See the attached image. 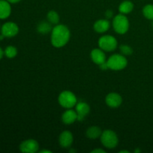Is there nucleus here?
I'll return each instance as SVG.
<instances>
[{"instance_id":"11","label":"nucleus","mask_w":153,"mask_h":153,"mask_svg":"<svg viewBox=\"0 0 153 153\" xmlns=\"http://www.w3.org/2000/svg\"><path fill=\"white\" fill-rule=\"evenodd\" d=\"M91 58L93 62L97 64V65H100V64H103L107 61L104 51L100 48V49H94L91 51Z\"/></svg>"},{"instance_id":"4","label":"nucleus","mask_w":153,"mask_h":153,"mask_svg":"<svg viewBox=\"0 0 153 153\" xmlns=\"http://www.w3.org/2000/svg\"><path fill=\"white\" fill-rule=\"evenodd\" d=\"M100 140L105 147L108 149H114L118 144V137L116 133L112 130H105L100 136Z\"/></svg>"},{"instance_id":"18","label":"nucleus","mask_w":153,"mask_h":153,"mask_svg":"<svg viewBox=\"0 0 153 153\" xmlns=\"http://www.w3.org/2000/svg\"><path fill=\"white\" fill-rule=\"evenodd\" d=\"M52 25H51V23L49 22H46V21H43L37 26V31L42 34H47L49 31H52Z\"/></svg>"},{"instance_id":"10","label":"nucleus","mask_w":153,"mask_h":153,"mask_svg":"<svg viewBox=\"0 0 153 153\" xmlns=\"http://www.w3.org/2000/svg\"><path fill=\"white\" fill-rule=\"evenodd\" d=\"M90 110H91V108H90V106L88 103L85 102H77V104L76 105V111L78 115L77 120H83L85 117L89 114Z\"/></svg>"},{"instance_id":"26","label":"nucleus","mask_w":153,"mask_h":153,"mask_svg":"<svg viewBox=\"0 0 153 153\" xmlns=\"http://www.w3.org/2000/svg\"><path fill=\"white\" fill-rule=\"evenodd\" d=\"M8 2L10 3H12V4H14V3H17L19 2V1H20L21 0H7Z\"/></svg>"},{"instance_id":"24","label":"nucleus","mask_w":153,"mask_h":153,"mask_svg":"<svg viewBox=\"0 0 153 153\" xmlns=\"http://www.w3.org/2000/svg\"><path fill=\"white\" fill-rule=\"evenodd\" d=\"M91 153H105V151L102 149H95L91 151Z\"/></svg>"},{"instance_id":"16","label":"nucleus","mask_w":153,"mask_h":153,"mask_svg":"<svg viewBox=\"0 0 153 153\" xmlns=\"http://www.w3.org/2000/svg\"><path fill=\"white\" fill-rule=\"evenodd\" d=\"M102 133V131L100 127L91 126L87 130L86 136L90 139H97L98 137H100Z\"/></svg>"},{"instance_id":"5","label":"nucleus","mask_w":153,"mask_h":153,"mask_svg":"<svg viewBox=\"0 0 153 153\" xmlns=\"http://www.w3.org/2000/svg\"><path fill=\"white\" fill-rule=\"evenodd\" d=\"M58 102L64 108L70 109L77 104V98L71 91H64L60 94L58 97Z\"/></svg>"},{"instance_id":"15","label":"nucleus","mask_w":153,"mask_h":153,"mask_svg":"<svg viewBox=\"0 0 153 153\" xmlns=\"http://www.w3.org/2000/svg\"><path fill=\"white\" fill-rule=\"evenodd\" d=\"M110 28V22L108 19H99L94 25V29L97 33H105Z\"/></svg>"},{"instance_id":"9","label":"nucleus","mask_w":153,"mask_h":153,"mask_svg":"<svg viewBox=\"0 0 153 153\" xmlns=\"http://www.w3.org/2000/svg\"><path fill=\"white\" fill-rule=\"evenodd\" d=\"M123 102L121 96L117 93H110L105 97V103L109 107L116 108L120 107Z\"/></svg>"},{"instance_id":"27","label":"nucleus","mask_w":153,"mask_h":153,"mask_svg":"<svg viewBox=\"0 0 153 153\" xmlns=\"http://www.w3.org/2000/svg\"><path fill=\"white\" fill-rule=\"evenodd\" d=\"M3 55H4V51H3L2 49H1V48L0 47V60L2 58Z\"/></svg>"},{"instance_id":"17","label":"nucleus","mask_w":153,"mask_h":153,"mask_svg":"<svg viewBox=\"0 0 153 153\" xmlns=\"http://www.w3.org/2000/svg\"><path fill=\"white\" fill-rule=\"evenodd\" d=\"M133 8H134V4L131 1H124L120 4L119 6V10L120 13L123 14H128V13H131L132 11Z\"/></svg>"},{"instance_id":"22","label":"nucleus","mask_w":153,"mask_h":153,"mask_svg":"<svg viewBox=\"0 0 153 153\" xmlns=\"http://www.w3.org/2000/svg\"><path fill=\"white\" fill-rule=\"evenodd\" d=\"M121 53L123 55H130L133 53V49L128 45H121L120 46Z\"/></svg>"},{"instance_id":"31","label":"nucleus","mask_w":153,"mask_h":153,"mask_svg":"<svg viewBox=\"0 0 153 153\" xmlns=\"http://www.w3.org/2000/svg\"><path fill=\"white\" fill-rule=\"evenodd\" d=\"M140 152V150H138V149H136V150L134 151V152Z\"/></svg>"},{"instance_id":"32","label":"nucleus","mask_w":153,"mask_h":153,"mask_svg":"<svg viewBox=\"0 0 153 153\" xmlns=\"http://www.w3.org/2000/svg\"><path fill=\"white\" fill-rule=\"evenodd\" d=\"M152 26H153V22H152Z\"/></svg>"},{"instance_id":"1","label":"nucleus","mask_w":153,"mask_h":153,"mask_svg":"<svg viewBox=\"0 0 153 153\" xmlns=\"http://www.w3.org/2000/svg\"><path fill=\"white\" fill-rule=\"evenodd\" d=\"M70 38V31L66 25L58 24L51 31V43L55 48L64 47Z\"/></svg>"},{"instance_id":"21","label":"nucleus","mask_w":153,"mask_h":153,"mask_svg":"<svg viewBox=\"0 0 153 153\" xmlns=\"http://www.w3.org/2000/svg\"><path fill=\"white\" fill-rule=\"evenodd\" d=\"M143 14L146 19L153 20V4H147L143 8Z\"/></svg>"},{"instance_id":"28","label":"nucleus","mask_w":153,"mask_h":153,"mask_svg":"<svg viewBox=\"0 0 153 153\" xmlns=\"http://www.w3.org/2000/svg\"><path fill=\"white\" fill-rule=\"evenodd\" d=\"M40 153H44V152H46V153H51L52 152H51V151H49V150H47V149H43V150L40 151Z\"/></svg>"},{"instance_id":"6","label":"nucleus","mask_w":153,"mask_h":153,"mask_svg":"<svg viewBox=\"0 0 153 153\" xmlns=\"http://www.w3.org/2000/svg\"><path fill=\"white\" fill-rule=\"evenodd\" d=\"M98 45L104 52H112L117 47V40L114 36L103 35L99 39Z\"/></svg>"},{"instance_id":"7","label":"nucleus","mask_w":153,"mask_h":153,"mask_svg":"<svg viewBox=\"0 0 153 153\" xmlns=\"http://www.w3.org/2000/svg\"><path fill=\"white\" fill-rule=\"evenodd\" d=\"M19 150L22 152L27 153H34L38 152L39 150V144L37 141L34 139H28L19 145Z\"/></svg>"},{"instance_id":"19","label":"nucleus","mask_w":153,"mask_h":153,"mask_svg":"<svg viewBox=\"0 0 153 153\" xmlns=\"http://www.w3.org/2000/svg\"><path fill=\"white\" fill-rule=\"evenodd\" d=\"M47 19L51 24L58 25L60 21V16L58 13L55 10H50L47 13Z\"/></svg>"},{"instance_id":"23","label":"nucleus","mask_w":153,"mask_h":153,"mask_svg":"<svg viewBox=\"0 0 153 153\" xmlns=\"http://www.w3.org/2000/svg\"><path fill=\"white\" fill-rule=\"evenodd\" d=\"M105 62V63H103V64H100V65H99L100 66V69H101L102 70H107L108 69H109L108 68V64H107V62Z\"/></svg>"},{"instance_id":"25","label":"nucleus","mask_w":153,"mask_h":153,"mask_svg":"<svg viewBox=\"0 0 153 153\" xmlns=\"http://www.w3.org/2000/svg\"><path fill=\"white\" fill-rule=\"evenodd\" d=\"M112 16H113V12L111 10H108L105 12V16L107 18H111Z\"/></svg>"},{"instance_id":"14","label":"nucleus","mask_w":153,"mask_h":153,"mask_svg":"<svg viewBox=\"0 0 153 153\" xmlns=\"http://www.w3.org/2000/svg\"><path fill=\"white\" fill-rule=\"evenodd\" d=\"M11 13L10 2L7 0H0V19H4L9 17Z\"/></svg>"},{"instance_id":"13","label":"nucleus","mask_w":153,"mask_h":153,"mask_svg":"<svg viewBox=\"0 0 153 153\" xmlns=\"http://www.w3.org/2000/svg\"><path fill=\"white\" fill-rule=\"evenodd\" d=\"M77 117L78 115L76 111L70 108L64 112L61 117V120H62V122L66 125H71L77 120Z\"/></svg>"},{"instance_id":"12","label":"nucleus","mask_w":153,"mask_h":153,"mask_svg":"<svg viewBox=\"0 0 153 153\" xmlns=\"http://www.w3.org/2000/svg\"><path fill=\"white\" fill-rule=\"evenodd\" d=\"M59 143L61 147L69 148L72 146L73 142V136L70 131H64L60 134Z\"/></svg>"},{"instance_id":"3","label":"nucleus","mask_w":153,"mask_h":153,"mask_svg":"<svg viewBox=\"0 0 153 153\" xmlns=\"http://www.w3.org/2000/svg\"><path fill=\"white\" fill-rule=\"evenodd\" d=\"M112 25L114 31L120 34H126L129 28L128 18L123 13H120L114 17Z\"/></svg>"},{"instance_id":"20","label":"nucleus","mask_w":153,"mask_h":153,"mask_svg":"<svg viewBox=\"0 0 153 153\" xmlns=\"http://www.w3.org/2000/svg\"><path fill=\"white\" fill-rule=\"evenodd\" d=\"M4 54L8 58H13L17 55V49L13 46H8L4 49Z\"/></svg>"},{"instance_id":"29","label":"nucleus","mask_w":153,"mask_h":153,"mask_svg":"<svg viewBox=\"0 0 153 153\" xmlns=\"http://www.w3.org/2000/svg\"><path fill=\"white\" fill-rule=\"evenodd\" d=\"M4 37H4V35H3V34H0V40H3V39H4Z\"/></svg>"},{"instance_id":"2","label":"nucleus","mask_w":153,"mask_h":153,"mask_svg":"<svg viewBox=\"0 0 153 153\" xmlns=\"http://www.w3.org/2000/svg\"><path fill=\"white\" fill-rule=\"evenodd\" d=\"M106 62L108 66V68L115 71L123 70L128 64L126 58H125L123 55H120V54L112 55L111 56L109 57Z\"/></svg>"},{"instance_id":"30","label":"nucleus","mask_w":153,"mask_h":153,"mask_svg":"<svg viewBox=\"0 0 153 153\" xmlns=\"http://www.w3.org/2000/svg\"><path fill=\"white\" fill-rule=\"evenodd\" d=\"M120 153H123V152H126V153H128L129 152H128V151H126V150H122V151H120Z\"/></svg>"},{"instance_id":"8","label":"nucleus","mask_w":153,"mask_h":153,"mask_svg":"<svg viewBox=\"0 0 153 153\" xmlns=\"http://www.w3.org/2000/svg\"><path fill=\"white\" fill-rule=\"evenodd\" d=\"M19 32V27L13 22H7L3 24L1 28V34L5 37H13Z\"/></svg>"}]
</instances>
